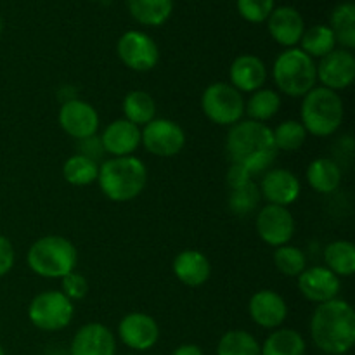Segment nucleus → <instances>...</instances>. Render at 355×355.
Returning a JSON list of instances; mask_svg holds the SVG:
<instances>
[{
	"instance_id": "nucleus-1",
	"label": "nucleus",
	"mask_w": 355,
	"mask_h": 355,
	"mask_svg": "<svg viewBox=\"0 0 355 355\" xmlns=\"http://www.w3.org/2000/svg\"><path fill=\"white\" fill-rule=\"evenodd\" d=\"M225 151L232 165H239L252 173L263 175L277 158L272 128L253 120H241L232 125L225 139Z\"/></svg>"
},
{
	"instance_id": "nucleus-2",
	"label": "nucleus",
	"mask_w": 355,
	"mask_h": 355,
	"mask_svg": "<svg viewBox=\"0 0 355 355\" xmlns=\"http://www.w3.org/2000/svg\"><path fill=\"white\" fill-rule=\"evenodd\" d=\"M314 345L326 355H345L355 345V311L349 302L335 298L319 304L311 318Z\"/></svg>"
},
{
	"instance_id": "nucleus-3",
	"label": "nucleus",
	"mask_w": 355,
	"mask_h": 355,
	"mask_svg": "<svg viewBox=\"0 0 355 355\" xmlns=\"http://www.w3.org/2000/svg\"><path fill=\"white\" fill-rule=\"evenodd\" d=\"M97 184L104 196L114 203H127L144 193L148 168L137 156L110 158L99 165Z\"/></svg>"
},
{
	"instance_id": "nucleus-4",
	"label": "nucleus",
	"mask_w": 355,
	"mask_h": 355,
	"mask_svg": "<svg viewBox=\"0 0 355 355\" xmlns=\"http://www.w3.org/2000/svg\"><path fill=\"white\" fill-rule=\"evenodd\" d=\"M345 118V106L338 92L326 87H314L302 97L300 123L314 137L336 134Z\"/></svg>"
},
{
	"instance_id": "nucleus-5",
	"label": "nucleus",
	"mask_w": 355,
	"mask_h": 355,
	"mask_svg": "<svg viewBox=\"0 0 355 355\" xmlns=\"http://www.w3.org/2000/svg\"><path fill=\"white\" fill-rule=\"evenodd\" d=\"M31 272L44 279H61L73 272L78 262V252L68 238L49 234L38 238L26 253Z\"/></svg>"
},
{
	"instance_id": "nucleus-6",
	"label": "nucleus",
	"mask_w": 355,
	"mask_h": 355,
	"mask_svg": "<svg viewBox=\"0 0 355 355\" xmlns=\"http://www.w3.org/2000/svg\"><path fill=\"white\" fill-rule=\"evenodd\" d=\"M272 78L284 96L304 97L318 83L314 59L298 47L284 49L274 61Z\"/></svg>"
},
{
	"instance_id": "nucleus-7",
	"label": "nucleus",
	"mask_w": 355,
	"mask_h": 355,
	"mask_svg": "<svg viewBox=\"0 0 355 355\" xmlns=\"http://www.w3.org/2000/svg\"><path fill=\"white\" fill-rule=\"evenodd\" d=\"M73 315L75 304L59 290L42 291L28 305V319L40 331H61L71 324Z\"/></svg>"
},
{
	"instance_id": "nucleus-8",
	"label": "nucleus",
	"mask_w": 355,
	"mask_h": 355,
	"mask_svg": "<svg viewBox=\"0 0 355 355\" xmlns=\"http://www.w3.org/2000/svg\"><path fill=\"white\" fill-rule=\"evenodd\" d=\"M201 110L211 123L232 127L245 116V97L231 83L215 82L203 90Z\"/></svg>"
},
{
	"instance_id": "nucleus-9",
	"label": "nucleus",
	"mask_w": 355,
	"mask_h": 355,
	"mask_svg": "<svg viewBox=\"0 0 355 355\" xmlns=\"http://www.w3.org/2000/svg\"><path fill=\"white\" fill-rule=\"evenodd\" d=\"M141 144L149 155L172 158L186 146V132L177 121L168 118H155L141 130Z\"/></svg>"
},
{
	"instance_id": "nucleus-10",
	"label": "nucleus",
	"mask_w": 355,
	"mask_h": 355,
	"mask_svg": "<svg viewBox=\"0 0 355 355\" xmlns=\"http://www.w3.org/2000/svg\"><path fill=\"white\" fill-rule=\"evenodd\" d=\"M116 54L128 69L137 73L151 71L159 62L158 44L139 30H128L118 38Z\"/></svg>"
},
{
	"instance_id": "nucleus-11",
	"label": "nucleus",
	"mask_w": 355,
	"mask_h": 355,
	"mask_svg": "<svg viewBox=\"0 0 355 355\" xmlns=\"http://www.w3.org/2000/svg\"><path fill=\"white\" fill-rule=\"evenodd\" d=\"M257 234L266 245L279 248L290 245L295 234V218L286 207L266 205L257 215Z\"/></svg>"
},
{
	"instance_id": "nucleus-12",
	"label": "nucleus",
	"mask_w": 355,
	"mask_h": 355,
	"mask_svg": "<svg viewBox=\"0 0 355 355\" xmlns=\"http://www.w3.org/2000/svg\"><path fill=\"white\" fill-rule=\"evenodd\" d=\"M159 326L153 315L146 312H130L123 315L118 324L121 343L135 352H148L158 343Z\"/></svg>"
},
{
	"instance_id": "nucleus-13",
	"label": "nucleus",
	"mask_w": 355,
	"mask_h": 355,
	"mask_svg": "<svg viewBox=\"0 0 355 355\" xmlns=\"http://www.w3.org/2000/svg\"><path fill=\"white\" fill-rule=\"evenodd\" d=\"M59 127L76 141L94 137L99 130V114L92 104L82 99H69L61 106L58 114Z\"/></svg>"
},
{
	"instance_id": "nucleus-14",
	"label": "nucleus",
	"mask_w": 355,
	"mask_h": 355,
	"mask_svg": "<svg viewBox=\"0 0 355 355\" xmlns=\"http://www.w3.org/2000/svg\"><path fill=\"white\" fill-rule=\"evenodd\" d=\"M318 80L329 90H345L349 89L355 80V58L352 51L347 49H335L328 55L315 64Z\"/></svg>"
},
{
	"instance_id": "nucleus-15",
	"label": "nucleus",
	"mask_w": 355,
	"mask_h": 355,
	"mask_svg": "<svg viewBox=\"0 0 355 355\" xmlns=\"http://www.w3.org/2000/svg\"><path fill=\"white\" fill-rule=\"evenodd\" d=\"M298 290L304 295L305 300L312 304H326L329 300L338 298L342 290V279L333 274L328 267L314 266L305 269L298 276Z\"/></svg>"
},
{
	"instance_id": "nucleus-16",
	"label": "nucleus",
	"mask_w": 355,
	"mask_h": 355,
	"mask_svg": "<svg viewBox=\"0 0 355 355\" xmlns=\"http://www.w3.org/2000/svg\"><path fill=\"white\" fill-rule=\"evenodd\" d=\"M260 196H263L269 205L290 207L300 198L302 184L293 172L286 168L267 170L260 180Z\"/></svg>"
},
{
	"instance_id": "nucleus-17",
	"label": "nucleus",
	"mask_w": 355,
	"mask_h": 355,
	"mask_svg": "<svg viewBox=\"0 0 355 355\" xmlns=\"http://www.w3.org/2000/svg\"><path fill=\"white\" fill-rule=\"evenodd\" d=\"M252 321L263 329H277L288 318V304L279 293L272 290H260L248 302Z\"/></svg>"
},
{
	"instance_id": "nucleus-18",
	"label": "nucleus",
	"mask_w": 355,
	"mask_h": 355,
	"mask_svg": "<svg viewBox=\"0 0 355 355\" xmlns=\"http://www.w3.org/2000/svg\"><path fill=\"white\" fill-rule=\"evenodd\" d=\"M266 23L269 35L276 44L286 49H293L300 44L305 31V21L298 9L291 6L274 7Z\"/></svg>"
},
{
	"instance_id": "nucleus-19",
	"label": "nucleus",
	"mask_w": 355,
	"mask_h": 355,
	"mask_svg": "<svg viewBox=\"0 0 355 355\" xmlns=\"http://www.w3.org/2000/svg\"><path fill=\"white\" fill-rule=\"evenodd\" d=\"M69 355H116V338L107 326L89 322L73 336Z\"/></svg>"
},
{
	"instance_id": "nucleus-20",
	"label": "nucleus",
	"mask_w": 355,
	"mask_h": 355,
	"mask_svg": "<svg viewBox=\"0 0 355 355\" xmlns=\"http://www.w3.org/2000/svg\"><path fill=\"white\" fill-rule=\"evenodd\" d=\"M99 139L104 153L111 155V158L132 156L141 146V127L121 118L111 121Z\"/></svg>"
},
{
	"instance_id": "nucleus-21",
	"label": "nucleus",
	"mask_w": 355,
	"mask_h": 355,
	"mask_svg": "<svg viewBox=\"0 0 355 355\" xmlns=\"http://www.w3.org/2000/svg\"><path fill=\"white\" fill-rule=\"evenodd\" d=\"M229 78L231 85L239 92L252 94L255 90L263 89L267 82L266 62L253 54H241L231 62L229 68Z\"/></svg>"
},
{
	"instance_id": "nucleus-22",
	"label": "nucleus",
	"mask_w": 355,
	"mask_h": 355,
	"mask_svg": "<svg viewBox=\"0 0 355 355\" xmlns=\"http://www.w3.org/2000/svg\"><path fill=\"white\" fill-rule=\"evenodd\" d=\"M173 276L189 288H200L210 279L211 263L205 253L198 250H184L172 262Z\"/></svg>"
},
{
	"instance_id": "nucleus-23",
	"label": "nucleus",
	"mask_w": 355,
	"mask_h": 355,
	"mask_svg": "<svg viewBox=\"0 0 355 355\" xmlns=\"http://www.w3.org/2000/svg\"><path fill=\"white\" fill-rule=\"evenodd\" d=\"M307 182L315 193L331 194L342 184V168L331 158H315L307 166Z\"/></svg>"
},
{
	"instance_id": "nucleus-24",
	"label": "nucleus",
	"mask_w": 355,
	"mask_h": 355,
	"mask_svg": "<svg viewBox=\"0 0 355 355\" xmlns=\"http://www.w3.org/2000/svg\"><path fill=\"white\" fill-rule=\"evenodd\" d=\"M127 7L139 24L158 28L172 16L173 0H127Z\"/></svg>"
},
{
	"instance_id": "nucleus-25",
	"label": "nucleus",
	"mask_w": 355,
	"mask_h": 355,
	"mask_svg": "<svg viewBox=\"0 0 355 355\" xmlns=\"http://www.w3.org/2000/svg\"><path fill=\"white\" fill-rule=\"evenodd\" d=\"M305 338L293 328L272 329L266 342L260 345V355H305Z\"/></svg>"
},
{
	"instance_id": "nucleus-26",
	"label": "nucleus",
	"mask_w": 355,
	"mask_h": 355,
	"mask_svg": "<svg viewBox=\"0 0 355 355\" xmlns=\"http://www.w3.org/2000/svg\"><path fill=\"white\" fill-rule=\"evenodd\" d=\"M329 28L342 49L352 51L355 47V6L352 2H342L331 10Z\"/></svg>"
},
{
	"instance_id": "nucleus-27",
	"label": "nucleus",
	"mask_w": 355,
	"mask_h": 355,
	"mask_svg": "<svg viewBox=\"0 0 355 355\" xmlns=\"http://www.w3.org/2000/svg\"><path fill=\"white\" fill-rule=\"evenodd\" d=\"M121 107H123L125 120L137 127H144L156 118V103L151 94L146 90H130L123 97Z\"/></svg>"
},
{
	"instance_id": "nucleus-28",
	"label": "nucleus",
	"mask_w": 355,
	"mask_h": 355,
	"mask_svg": "<svg viewBox=\"0 0 355 355\" xmlns=\"http://www.w3.org/2000/svg\"><path fill=\"white\" fill-rule=\"evenodd\" d=\"M324 262L333 274L338 277H350L355 272V246L352 241L338 239L326 246Z\"/></svg>"
},
{
	"instance_id": "nucleus-29",
	"label": "nucleus",
	"mask_w": 355,
	"mask_h": 355,
	"mask_svg": "<svg viewBox=\"0 0 355 355\" xmlns=\"http://www.w3.org/2000/svg\"><path fill=\"white\" fill-rule=\"evenodd\" d=\"M300 51H304L309 58L322 59L336 49V38L328 24H314L305 28L300 40Z\"/></svg>"
},
{
	"instance_id": "nucleus-30",
	"label": "nucleus",
	"mask_w": 355,
	"mask_h": 355,
	"mask_svg": "<svg viewBox=\"0 0 355 355\" xmlns=\"http://www.w3.org/2000/svg\"><path fill=\"white\" fill-rule=\"evenodd\" d=\"M97 175H99V165L96 159L80 155V153L69 156L62 165V177L71 186H90V184L97 182Z\"/></svg>"
},
{
	"instance_id": "nucleus-31",
	"label": "nucleus",
	"mask_w": 355,
	"mask_h": 355,
	"mask_svg": "<svg viewBox=\"0 0 355 355\" xmlns=\"http://www.w3.org/2000/svg\"><path fill=\"white\" fill-rule=\"evenodd\" d=\"M281 110V96L272 89H259L252 92L250 99L245 103V113L248 114L250 120L266 121L272 120Z\"/></svg>"
},
{
	"instance_id": "nucleus-32",
	"label": "nucleus",
	"mask_w": 355,
	"mask_h": 355,
	"mask_svg": "<svg viewBox=\"0 0 355 355\" xmlns=\"http://www.w3.org/2000/svg\"><path fill=\"white\" fill-rule=\"evenodd\" d=\"M217 355H260V343L245 329H231L218 340Z\"/></svg>"
},
{
	"instance_id": "nucleus-33",
	"label": "nucleus",
	"mask_w": 355,
	"mask_h": 355,
	"mask_svg": "<svg viewBox=\"0 0 355 355\" xmlns=\"http://www.w3.org/2000/svg\"><path fill=\"white\" fill-rule=\"evenodd\" d=\"M272 135L277 151L295 153L305 144L309 134L298 120H286L274 128Z\"/></svg>"
},
{
	"instance_id": "nucleus-34",
	"label": "nucleus",
	"mask_w": 355,
	"mask_h": 355,
	"mask_svg": "<svg viewBox=\"0 0 355 355\" xmlns=\"http://www.w3.org/2000/svg\"><path fill=\"white\" fill-rule=\"evenodd\" d=\"M272 259L276 269L286 277H298L307 269L305 253L293 245H283L276 248Z\"/></svg>"
},
{
	"instance_id": "nucleus-35",
	"label": "nucleus",
	"mask_w": 355,
	"mask_h": 355,
	"mask_svg": "<svg viewBox=\"0 0 355 355\" xmlns=\"http://www.w3.org/2000/svg\"><path fill=\"white\" fill-rule=\"evenodd\" d=\"M260 189L255 184V180L246 182L243 186L231 189L229 194V208L236 215H248L259 207L260 203Z\"/></svg>"
},
{
	"instance_id": "nucleus-36",
	"label": "nucleus",
	"mask_w": 355,
	"mask_h": 355,
	"mask_svg": "<svg viewBox=\"0 0 355 355\" xmlns=\"http://www.w3.org/2000/svg\"><path fill=\"white\" fill-rule=\"evenodd\" d=\"M239 16L253 24L266 23L276 7V0H236Z\"/></svg>"
},
{
	"instance_id": "nucleus-37",
	"label": "nucleus",
	"mask_w": 355,
	"mask_h": 355,
	"mask_svg": "<svg viewBox=\"0 0 355 355\" xmlns=\"http://www.w3.org/2000/svg\"><path fill=\"white\" fill-rule=\"evenodd\" d=\"M59 291L71 302L83 300L87 293H89V281H87L83 274L73 270V272L61 277V290Z\"/></svg>"
},
{
	"instance_id": "nucleus-38",
	"label": "nucleus",
	"mask_w": 355,
	"mask_h": 355,
	"mask_svg": "<svg viewBox=\"0 0 355 355\" xmlns=\"http://www.w3.org/2000/svg\"><path fill=\"white\" fill-rule=\"evenodd\" d=\"M16 262V253H14V246L6 236L0 234V277L7 276L10 269Z\"/></svg>"
},
{
	"instance_id": "nucleus-39",
	"label": "nucleus",
	"mask_w": 355,
	"mask_h": 355,
	"mask_svg": "<svg viewBox=\"0 0 355 355\" xmlns=\"http://www.w3.org/2000/svg\"><path fill=\"white\" fill-rule=\"evenodd\" d=\"M252 180H253L252 173L246 172L243 166H239V165L229 166V170H227V186L231 187V189L243 186V184H246V182H252Z\"/></svg>"
},
{
	"instance_id": "nucleus-40",
	"label": "nucleus",
	"mask_w": 355,
	"mask_h": 355,
	"mask_svg": "<svg viewBox=\"0 0 355 355\" xmlns=\"http://www.w3.org/2000/svg\"><path fill=\"white\" fill-rule=\"evenodd\" d=\"M170 355H205V352L196 343H182V345L177 347Z\"/></svg>"
},
{
	"instance_id": "nucleus-41",
	"label": "nucleus",
	"mask_w": 355,
	"mask_h": 355,
	"mask_svg": "<svg viewBox=\"0 0 355 355\" xmlns=\"http://www.w3.org/2000/svg\"><path fill=\"white\" fill-rule=\"evenodd\" d=\"M0 355H6V350H3L2 345H0Z\"/></svg>"
},
{
	"instance_id": "nucleus-42",
	"label": "nucleus",
	"mask_w": 355,
	"mask_h": 355,
	"mask_svg": "<svg viewBox=\"0 0 355 355\" xmlns=\"http://www.w3.org/2000/svg\"><path fill=\"white\" fill-rule=\"evenodd\" d=\"M2 28H3V24H2V17H0V35H2Z\"/></svg>"
},
{
	"instance_id": "nucleus-43",
	"label": "nucleus",
	"mask_w": 355,
	"mask_h": 355,
	"mask_svg": "<svg viewBox=\"0 0 355 355\" xmlns=\"http://www.w3.org/2000/svg\"><path fill=\"white\" fill-rule=\"evenodd\" d=\"M92 2H97V0H92Z\"/></svg>"
},
{
	"instance_id": "nucleus-44",
	"label": "nucleus",
	"mask_w": 355,
	"mask_h": 355,
	"mask_svg": "<svg viewBox=\"0 0 355 355\" xmlns=\"http://www.w3.org/2000/svg\"><path fill=\"white\" fill-rule=\"evenodd\" d=\"M127 355H134V354H127Z\"/></svg>"
}]
</instances>
